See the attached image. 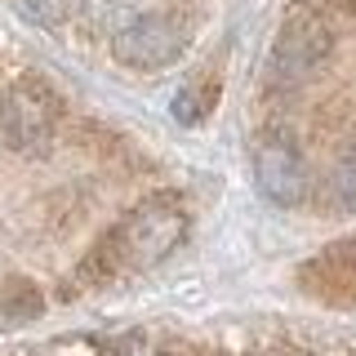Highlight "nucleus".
<instances>
[{
  "label": "nucleus",
  "mask_w": 356,
  "mask_h": 356,
  "mask_svg": "<svg viewBox=\"0 0 356 356\" xmlns=\"http://www.w3.org/2000/svg\"><path fill=\"white\" fill-rule=\"evenodd\" d=\"M187 232V214L174 196H152L107 236V245L94 254V263H107V276L120 267H156L170 259Z\"/></svg>",
  "instance_id": "1"
},
{
  "label": "nucleus",
  "mask_w": 356,
  "mask_h": 356,
  "mask_svg": "<svg viewBox=\"0 0 356 356\" xmlns=\"http://www.w3.org/2000/svg\"><path fill=\"white\" fill-rule=\"evenodd\" d=\"M58 116H63L58 98L40 81H14L0 94V134L9 138V147H18L27 156H36L54 143Z\"/></svg>",
  "instance_id": "2"
},
{
  "label": "nucleus",
  "mask_w": 356,
  "mask_h": 356,
  "mask_svg": "<svg viewBox=\"0 0 356 356\" xmlns=\"http://www.w3.org/2000/svg\"><path fill=\"white\" fill-rule=\"evenodd\" d=\"M183 27H178L174 18L165 14H143L134 18L129 27L116 31V40H111V54H116L125 67H138V72H156V67H170L178 54H183Z\"/></svg>",
  "instance_id": "3"
},
{
  "label": "nucleus",
  "mask_w": 356,
  "mask_h": 356,
  "mask_svg": "<svg viewBox=\"0 0 356 356\" xmlns=\"http://www.w3.org/2000/svg\"><path fill=\"white\" fill-rule=\"evenodd\" d=\"M254 178H259V192L272 205H303L307 187H312L303 152L289 138H281V134H267L254 147Z\"/></svg>",
  "instance_id": "4"
},
{
  "label": "nucleus",
  "mask_w": 356,
  "mask_h": 356,
  "mask_svg": "<svg viewBox=\"0 0 356 356\" xmlns=\"http://www.w3.org/2000/svg\"><path fill=\"white\" fill-rule=\"evenodd\" d=\"M330 58V27L312 14H298L281 27V36L272 44V72L281 81H307L321 63Z\"/></svg>",
  "instance_id": "5"
},
{
  "label": "nucleus",
  "mask_w": 356,
  "mask_h": 356,
  "mask_svg": "<svg viewBox=\"0 0 356 356\" xmlns=\"http://www.w3.org/2000/svg\"><path fill=\"white\" fill-rule=\"evenodd\" d=\"M214 103H218V81H209V76H196V81L174 98V116L183 120V125H196V120L209 116V107H214Z\"/></svg>",
  "instance_id": "6"
},
{
  "label": "nucleus",
  "mask_w": 356,
  "mask_h": 356,
  "mask_svg": "<svg viewBox=\"0 0 356 356\" xmlns=\"http://www.w3.org/2000/svg\"><path fill=\"white\" fill-rule=\"evenodd\" d=\"M36 312H40V298L31 285L14 281L9 289H0V325H18V321L36 316Z\"/></svg>",
  "instance_id": "7"
},
{
  "label": "nucleus",
  "mask_w": 356,
  "mask_h": 356,
  "mask_svg": "<svg viewBox=\"0 0 356 356\" xmlns=\"http://www.w3.org/2000/svg\"><path fill=\"white\" fill-rule=\"evenodd\" d=\"M334 196L348 209H356V156H348V161L339 165V174H334Z\"/></svg>",
  "instance_id": "8"
}]
</instances>
